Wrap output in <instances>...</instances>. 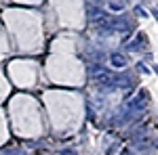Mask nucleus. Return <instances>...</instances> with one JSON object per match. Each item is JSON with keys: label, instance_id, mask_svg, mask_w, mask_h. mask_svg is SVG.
Instances as JSON below:
<instances>
[{"label": "nucleus", "instance_id": "obj_2", "mask_svg": "<svg viewBox=\"0 0 158 155\" xmlns=\"http://www.w3.org/2000/svg\"><path fill=\"white\" fill-rule=\"evenodd\" d=\"M63 155H74V153L72 151H63Z\"/></svg>", "mask_w": 158, "mask_h": 155}, {"label": "nucleus", "instance_id": "obj_1", "mask_svg": "<svg viewBox=\"0 0 158 155\" xmlns=\"http://www.w3.org/2000/svg\"><path fill=\"white\" fill-rule=\"evenodd\" d=\"M112 63H114L116 67H122L127 61H124V57H122V55H112Z\"/></svg>", "mask_w": 158, "mask_h": 155}]
</instances>
